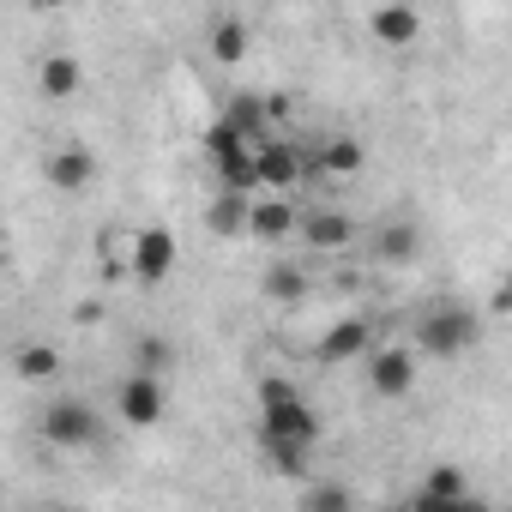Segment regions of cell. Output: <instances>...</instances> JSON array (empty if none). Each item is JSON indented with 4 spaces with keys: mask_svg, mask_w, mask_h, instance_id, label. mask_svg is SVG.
Returning <instances> with one entry per match:
<instances>
[{
    "mask_svg": "<svg viewBox=\"0 0 512 512\" xmlns=\"http://www.w3.org/2000/svg\"><path fill=\"white\" fill-rule=\"evenodd\" d=\"M175 266H181V241H175V229L145 223V229H133V235H127V272H133L145 290L169 284V278H175Z\"/></svg>",
    "mask_w": 512,
    "mask_h": 512,
    "instance_id": "6da1fadb",
    "label": "cell"
},
{
    "mask_svg": "<svg viewBox=\"0 0 512 512\" xmlns=\"http://www.w3.org/2000/svg\"><path fill=\"white\" fill-rule=\"evenodd\" d=\"M476 338H482V320H476L470 308H458V302H440V308H428V314H422V326H416V344H422L428 356H440V362L464 356Z\"/></svg>",
    "mask_w": 512,
    "mask_h": 512,
    "instance_id": "7a4b0ae2",
    "label": "cell"
},
{
    "mask_svg": "<svg viewBox=\"0 0 512 512\" xmlns=\"http://www.w3.org/2000/svg\"><path fill=\"white\" fill-rule=\"evenodd\" d=\"M43 440L61 446V452H85V446L103 440V422H97V410L85 398H55L43 410Z\"/></svg>",
    "mask_w": 512,
    "mask_h": 512,
    "instance_id": "3957f363",
    "label": "cell"
},
{
    "mask_svg": "<svg viewBox=\"0 0 512 512\" xmlns=\"http://www.w3.org/2000/svg\"><path fill=\"white\" fill-rule=\"evenodd\" d=\"M326 422L314 416V404L296 392V398H278V404H260V440H290V446H320Z\"/></svg>",
    "mask_w": 512,
    "mask_h": 512,
    "instance_id": "277c9868",
    "label": "cell"
},
{
    "mask_svg": "<svg viewBox=\"0 0 512 512\" xmlns=\"http://www.w3.org/2000/svg\"><path fill=\"white\" fill-rule=\"evenodd\" d=\"M368 392L374 398H410L416 392V350L410 344H368Z\"/></svg>",
    "mask_w": 512,
    "mask_h": 512,
    "instance_id": "5b68a950",
    "label": "cell"
},
{
    "mask_svg": "<svg viewBox=\"0 0 512 512\" xmlns=\"http://www.w3.org/2000/svg\"><path fill=\"white\" fill-rule=\"evenodd\" d=\"M115 410H121V422L127 428H157L163 422V410H169V392H163V374H127L121 380V392H115Z\"/></svg>",
    "mask_w": 512,
    "mask_h": 512,
    "instance_id": "8992f818",
    "label": "cell"
},
{
    "mask_svg": "<svg viewBox=\"0 0 512 512\" xmlns=\"http://www.w3.org/2000/svg\"><path fill=\"white\" fill-rule=\"evenodd\" d=\"M302 175H308V163H302V151H296V145H284V139H260V145H253V187H266V193H290Z\"/></svg>",
    "mask_w": 512,
    "mask_h": 512,
    "instance_id": "52a82bcc",
    "label": "cell"
},
{
    "mask_svg": "<svg viewBox=\"0 0 512 512\" xmlns=\"http://www.w3.org/2000/svg\"><path fill=\"white\" fill-rule=\"evenodd\" d=\"M368 344H374V320L350 314V320H338V326L314 344V356H320L326 368H350V362H362V356H368Z\"/></svg>",
    "mask_w": 512,
    "mask_h": 512,
    "instance_id": "ba28073f",
    "label": "cell"
},
{
    "mask_svg": "<svg viewBox=\"0 0 512 512\" xmlns=\"http://www.w3.org/2000/svg\"><path fill=\"white\" fill-rule=\"evenodd\" d=\"M416 506H422V512H464V506H476V500H470V482H464V470H452V464H434V470L422 476V488H416Z\"/></svg>",
    "mask_w": 512,
    "mask_h": 512,
    "instance_id": "9c48e42d",
    "label": "cell"
},
{
    "mask_svg": "<svg viewBox=\"0 0 512 512\" xmlns=\"http://www.w3.org/2000/svg\"><path fill=\"white\" fill-rule=\"evenodd\" d=\"M302 163H308V175H326V181H350V175L368 163V151H362L356 139L332 133V139H320V145H314V157H302Z\"/></svg>",
    "mask_w": 512,
    "mask_h": 512,
    "instance_id": "30bf717a",
    "label": "cell"
},
{
    "mask_svg": "<svg viewBox=\"0 0 512 512\" xmlns=\"http://www.w3.org/2000/svg\"><path fill=\"white\" fill-rule=\"evenodd\" d=\"M368 31H374V43H386V49H410V43L422 37V13L404 7V0H392V7H374V13H368Z\"/></svg>",
    "mask_w": 512,
    "mask_h": 512,
    "instance_id": "8fae6325",
    "label": "cell"
},
{
    "mask_svg": "<svg viewBox=\"0 0 512 512\" xmlns=\"http://www.w3.org/2000/svg\"><path fill=\"white\" fill-rule=\"evenodd\" d=\"M296 205L284 193H266V199H247V235H260V241H284L296 229Z\"/></svg>",
    "mask_w": 512,
    "mask_h": 512,
    "instance_id": "7c38bea8",
    "label": "cell"
},
{
    "mask_svg": "<svg viewBox=\"0 0 512 512\" xmlns=\"http://www.w3.org/2000/svg\"><path fill=\"white\" fill-rule=\"evenodd\" d=\"M43 175H49V187H61V193H79V187H91V175H97V157H91V145H61V151L43 163Z\"/></svg>",
    "mask_w": 512,
    "mask_h": 512,
    "instance_id": "4fadbf2b",
    "label": "cell"
},
{
    "mask_svg": "<svg viewBox=\"0 0 512 512\" xmlns=\"http://www.w3.org/2000/svg\"><path fill=\"white\" fill-rule=\"evenodd\" d=\"M37 85H43L49 103H73V97L85 91V67H79V55H49V61L37 67Z\"/></svg>",
    "mask_w": 512,
    "mask_h": 512,
    "instance_id": "5bb4252c",
    "label": "cell"
},
{
    "mask_svg": "<svg viewBox=\"0 0 512 512\" xmlns=\"http://www.w3.org/2000/svg\"><path fill=\"white\" fill-rule=\"evenodd\" d=\"M296 229H302L308 247H320V253H338V247L356 241V223H350L344 211H308V217H296Z\"/></svg>",
    "mask_w": 512,
    "mask_h": 512,
    "instance_id": "9a60e30c",
    "label": "cell"
},
{
    "mask_svg": "<svg viewBox=\"0 0 512 512\" xmlns=\"http://www.w3.org/2000/svg\"><path fill=\"white\" fill-rule=\"evenodd\" d=\"M278 115H284V103H278V97H235V103L223 109V121H229V127H241L247 139H266V127H272Z\"/></svg>",
    "mask_w": 512,
    "mask_h": 512,
    "instance_id": "2e32d148",
    "label": "cell"
},
{
    "mask_svg": "<svg viewBox=\"0 0 512 512\" xmlns=\"http://www.w3.org/2000/svg\"><path fill=\"white\" fill-rule=\"evenodd\" d=\"M205 49H211L217 67H241V55H247V25H241V19H211Z\"/></svg>",
    "mask_w": 512,
    "mask_h": 512,
    "instance_id": "e0dca14e",
    "label": "cell"
},
{
    "mask_svg": "<svg viewBox=\"0 0 512 512\" xmlns=\"http://www.w3.org/2000/svg\"><path fill=\"white\" fill-rule=\"evenodd\" d=\"M205 229L211 235H247V193H229L223 187V199L205 205Z\"/></svg>",
    "mask_w": 512,
    "mask_h": 512,
    "instance_id": "ac0fdd59",
    "label": "cell"
},
{
    "mask_svg": "<svg viewBox=\"0 0 512 512\" xmlns=\"http://www.w3.org/2000/svg\"><path fill=\"white\" fill-rule=\"evenodd\" d=\"M374 247H380V260L404 266V260H416V247H422V235H416V223H386V229L374 235Z\"/></svg>",
    "mask_w": 512,
    "mask_h": 512,
    "instance_id": "d6986e66",
    "label": "cell"
},
{
    "mask_svg": "<svg viewBox=\"0 0 512 512\" xmlns=\"http://www.w3.org/2000/svg\"><path fill=\"white\" fill-rule=\"evenodd\" d=\"M13 368H19V380H55L61 374V350L55 344H25L13 356Z\"/></svg>",
    "mask_w": 512,
    "mask_h": 512,
    "instance_id": "ffe728a7",
    "label": "cell"
},
{
    "mask_svg": "<svg viewBox=\"0 0 512 512\" xmlns=\"http://www.w3.org/2000/svg\"><path fill=\"white\" fill-rule=\"evenodd\" d=\"M260 290H266V302H302L308 296V272L302 266H272Z\"/></svg>",
    "mask_w": 512,
    "mask_h": 512,
    "instance_id": "44dd1931",
    "label": "cell"
},
{
    "mask_svg": "<svg viewBox=\"0 0 512 512\" xmlns=\"http://www.w3.org/2000/svg\"><path fill=\"white\" fill-rule=\"evenodd\" d=\"M133 368L139 374H169L175 368V344L169 338H139L133 344Z\"/></svg>",
    "mask_w": 512,
    "mask_h": 512,
    "instance_id": "7402d4cb",
    "label": "cell"
},
{
    "mask_svg": "<svg viewBox=\"0 0 512 512\" xmlns=\"http://www.w3.org/2000/svg\"><path fill=\"white\" fill-rule=\"evenodd\" d=\"M260 446H266V464L278 476H302L308 470V452H314V446H290V440H260Z\"/></svg>",
    "mask_w": 512,
    "mask_h": 512,
    "instance_id": "603a6c76",
    "label": "cell"
},
{
    "mask_svg": "<svg viewBox=\"0 0 512 512\" xmlns=\"http://www.w3.org/2000/svg\"><path fill=\"white\" fill-rule=\"evenodd\" d=\"M308 506H326V512H344V506H350V488H332V482H314V488H308Z\"/></svg>",
    "mask_w": 512,
    "mask_h": 512,
    "instance_id": "cb8c5ba5",
    "label": "cell"
},
{
    "mask_svg": "<svg viewBox=\"0 0 512 512\" xmlns=\"http://www.w3.org/2000/svg\"><path fill=\"white\" fill-rule=\"evenodd\" d=\"M278 398H296V386H290L284 374H266V380H260V404H278Z\"/></svg>",
    "mask_w": 512,
    "mask_h": 512,
    "instance_id": "d4e9b609",
    "label": "cell"
}]
</instances>
